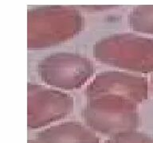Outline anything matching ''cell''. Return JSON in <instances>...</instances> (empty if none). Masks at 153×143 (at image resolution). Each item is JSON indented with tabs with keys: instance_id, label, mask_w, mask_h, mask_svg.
<instances>
[{
	"instance_id": "5b68a950",
	"label": "cell",
	"mask_w": 153,
	"mask_h": 143,
	"mask_svg": "<svg viewBox=\"0 0 153 143\" xmlns=\"http://www.w3.org/2000/svg\"><path fill=\"white\" fill-rule=\"evenodd\" d=\"M74 100L62 91L38 83H27V126L38 130L71 114Z\"/></svg>"
},
{
	"instance_id": "9c48e42d",
	"label": "cell",
	"mask_w": 153,
	"mask_h": 143,
	"mask_svg": "<svg viewBox=\"0 0 153 143\" xmlns=\"http://www.w3.org/2000/svg\"><path fill=\"white\" fill-rule=\"evenodd\" d=\"M105 143H153V138L148 133L133 130L110 136Z\"/></svg>"
},
{
	"instance_id": "52a82bcc",
	"label": "cell",
	"mask_w": 153,
	"mask_h": 143,
	"mask_svg": "<svg viewBox=\"0 0 153 143\" xmlns=\"http://www.w3.org/2000/svg\"><path fill=\"white\" fill-rule=\"evenodd\" d=\"M31 143H100L97 133L87 125L69 121L50 126L36 133Z\"/></svg>"
},
{
	"instance_id": "ba28073f",
	"label": "cell",
	"mask_w": 153,
	"mask_h": 143,
	"mask_svg": "<svg viewBox=\"0 0 153 143\" xmlns=\"http://www.w3.org/2000/svg\"><path fill=\"white\" fill-rule=\"evenodd\" d=\"M133 29L139 32L153 33V7H140L130 16Z\"/></svg>"
},
{
	"instance_id": "8992f818",
	"label": "cell",
	"mask_w": 153,
	"mask_h": 143,
	"mask_svg": "<svg viewBox=\"0 0 153 143\" xmlns=\"http://www.w3.org/2000/svg\"><path fill=\"white\" fill-rule=\"evenodd\" d=\"M87 99L105 95H117L133 100L139 105L148 100V80L144 76L123 71L100 72L86 87Z\"/></svg>"
},
{
	"instance_id": "30bf717a",
	"label": "cell",
	"mask_w": 153,
	"mask_h": 143,
	"mask_svg": "<svg viewBox=\"0 0 153 143\" xmlns=\"http://www.w3.org/2000/svg\"><path fill=\"white\" fill-rule=\"evenodd\" d=\"M151 87H152V91L153 94V73L152 74V76H151Z\"/></svg>"
},
{
	"instance_id": "277c9868",
	"label": "cell",
	"mask_w": 153,
	"mask_h": 143,
	"mask_svg": "<svg viewBox=\"0 0 153 143\" xmlns=\"http://www.w3.org/2000/svg\"><path fill=\"white\" fill-rule=\"evenodd\" d=\"M38 73L46 85L64 91L81 88L94 74L91 60L80 53L54 52L41 60Z\"/></svg>"
},
{
	"instance_id": "7a4b0ae2",
	"label": "cell",
	"mask_w": 153,
	"mask_h": 143,
	"mask_svg": "<svg viewBox=\"0 0 153 143\" xmlns=\"http://www.w3.org/2000/svg\"><path fill=\"white\" fill-rule=\"evenodd\" d=\"M81 116L91 130L108 137L137 130L140 124L138 103L117 95L88 99Z\"/></svg>"
},
{
	"instance_id": "3957f363",
	"label": "cell",
	"mask_w": 153,
	"mask_h": 143,
	"mask_svg": "<svg viewBox=\"0 0 153 143\" xmlns=\"http://www.w3.org/2000/svg\"><path fill=\"white\" fill-rule=\"evenodd\" d=\"M81 28V17L73 10L49 7L30 11L28 49L56 46L76 35Z\"/></svg>"
},
{
	"instance_id": "6da1fadb",
	"label": "cell",
	"mask_w": 153,
	"mask_h": 143,
	"mask_svg": "<svg viewBox=\"0 0 153 143\" xmlns=\"http://www.w3.org/2000/svg\"><path fill=\"white\" fill-rule=\"evenodd\" d=\"M94 59L116 69L153 73V40L133 34H115L96 43Z\"/></svg>"
}]
</instances>
